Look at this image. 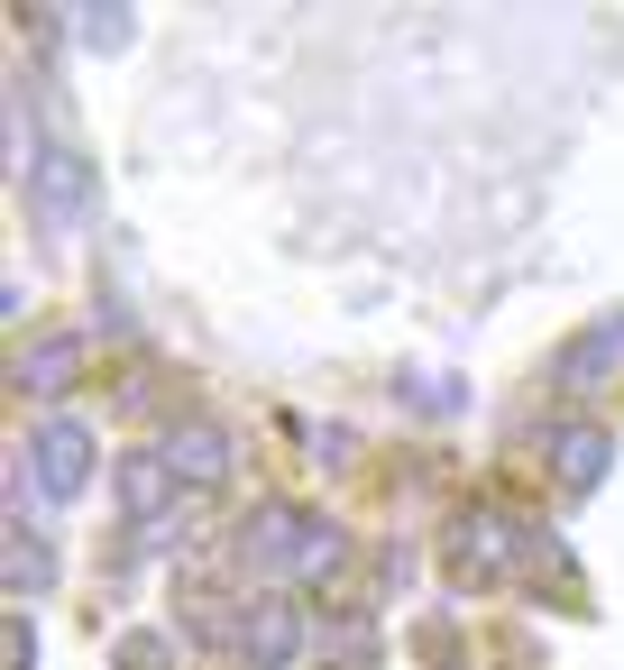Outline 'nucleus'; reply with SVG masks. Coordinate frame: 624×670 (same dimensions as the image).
<instances>
[{"instance_id":"nucleus-1","label":"nucleus","mask_w":624,"mask_h":670,"mask_svg":"<svg viewBox=\"0 0 624 670\" xmlns=\"http://www.w3.org/2000/svg\"><path fill=\"white\" fill-rule=\"evenodd\" d=\"M175 469H221V442L212 432H185V442H175Z\"/></svg>"}]
</instances>
